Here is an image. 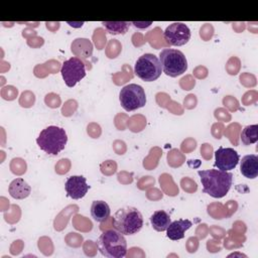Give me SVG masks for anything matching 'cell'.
Instances as JSON below:
<instances>
[{
    "label": "cell",
    "instance_id": "1",
    "mask_svg": "<svg viewBox=\"0 0 258 258\" xmlns=\"http://www.w3.org/2000/svg\"><path fill=\"white\" fill-rule=\"evenodd\" d=\"M203 191L209 196L220 199L225 197L231 188L233 182V174L229 171L220 169L199 170Z\"/></svg>",
    "mask_w": 258,
    "mask_h": 258
},
{
    "label": "cell",
    "instance_id": "2",
    "mask_svg": "<svg viewBox=\"0 0 258 258\" xmlns=\"http://www.w3.org/2000/svg\"><path fill=\"white\" fill-rule=\"evenodd\" d=\"M100 253L108 258H122L127 254V242L118 230L109 229L104 231L97 242Z\"/></svg>",
    "mask_w": 258,
    "mask_h": 258
},
{
    "label": "cell",
    "instance_id": "3",
    "mask_svg": "<svg viewBox=\"0 0 258 258\" xmlns=\"http://www.w3.org/2000/svg\"><path fill=\"white\" fill-rule=\"evenodd\" d=\"M68 142V135L63 128L50 125L42 129L36 138L38 147L47 154L56 155L62 151Z\"/></svg>",
    "mask_w": 258,
    "mask_h": 258
},
{
    "label": "cell",
    "instance_id": "4",
    "mask_svg": "<svg viewBox=\"0 0 258 258\" xmlns=\"http://www.w3.org/2000/svg\"><path fill=\"white\" fill-rule=\"evenodd\" d=\"M112 224L123 235H134L142 229L143 217L136 208L126 207L115 213Z\"/></svg>",
    "mask_w": 258,
    "mask_h": 258
},
{
    "label": "cell",
    "instance_id": "5",
    "mask_svg": "<svg viewBox=\"0 0 258 258\" xmlns=\"http://www.w3.org/2000/svg\"><path fill=\"white\" fill-rule=\"evenodd\" d=\"M161 69L166 76L175 78L187 70V60L182 51L174 48H164L159 53Z\"/></svg>",
    "mask_w": 258,
    "mask_h": 258
},
{
    "label": "cell",
    "instance_id": "6",
    "mask_svg": "<svg viewBox=\"0 0 258 258\" xmlns=\"http://www.w3.org/2000/svg\"><path fill=\"white\" fill-rule=\"evenodd\" d=\"M162 69L159 58L153 53H144L136 60L135 75L144 82L156 81L161 75Z\"/></svg>",
    "mask_w": 258,
    "mask_h": 258
},
{
    "label": "cell",
    "instance_id": "7",
    "mask_svg": "<svg viewBox=\"0 0 258 258\" xmlns=\"http://www.w3.org/2000/svg\"><path fill=\"white\" fill-rule=\"evenodd\" d=\"M119 101L121 107L127 111H135L142 108L146 104V95L144 89L137 84H129L124 86L119 93Z\"/></svg>",
    "mask_w": 258,
    "mask_h": 258
},
{
    "label": "cell",
    "instance_id": "8",
    "mask_svg": "<svg viewBox=\"0 0 258 258\" xmlns=\"http://www.w3.org/2000/svg\"><path fill=\"white\" fill-rule=\"evenodd\" d=\"M60 73L64 84L69 88H73L86 77V67L79 57L73 56L62 63Z\"/></svg>",
    "mask_w": 258,
    "mask_h": 258
},
{
    "label": "cell",
    "instance_id": "9",
    "mask_svg": "<svg viewBox=\"0 0 258 258\" xmlns=\"http://www.w3.org/2000/svg\"><path fill=\"white\" fill-rule=\"evenodd\" d=\"M163 37L170 45L181 46L190 39V30L188 26L182 22H173L165 28Z\"/></svg>",
    "mask_w": 258,
    "mask_h": 258
},
{
    "label": "cell",
    "instance_id": "10",
    "mask_svg": "<svg viewBox=\"0 0 258 258\" xmlns=\"http://www.w3.org/2000/svg\"><path fill=\"white\" fill-rule=\"evenodd\" d=\"M240 160V156L236 150L230 147L224 148L220 146L215 151V166L223 171L234 169Z\"/></svg>",
    "mask_w": 258,
    "mask_h": 258
},
{
    "label": "cell",
    "instance_id": "11",
    "mask_svg": "<svg viewBox=\"0 0 258 258\" xmlns=\"http://www.w3.org/2000/svg\"><path fill=\"white\" fill-rule=\"evenodd\" d=\"M64 188L68 197L73 200H80L86 196L90 185H88L86 177L82 175H72L67 178Z\"/></svg>",
    "mask_w": 258,
    "mask_h": 258
},
{
    "label": "cell",
    "instance_id": "12",
    "mask_svg": "<svg viewBox=\"0 0 258 258\" xmlns=\"http://www.w3.org/2000/svg\"><path fill=\"white\" fill-rule=\"evenodd\" d=\"M192 226V223L187 219H179L169 224L166 229V236L170 240L176 241L184 237V232Z\"/></svg>",
    "mask_w": 258,
    "mask_h": 258
},
{
    "label": "cell",
    "instance_id": "13",
    "mask_svg": "<svg viewBox=\"0 0 258 258\" xmlns=\"http://www.w3.org/2000/svg\"><path fill=\"white\" fill-rule=\"evenodd\" d=\"M240 171L242 175L253 179L258 175V156L256 154H248L242 157L240 161Z\"/></svg>",
    "mask_w": 258,
    "mask_h": 258
},
{
    "label": "cell",
    "instance_id": "14",
    "mask_svg": "<svg viewBox=\"0 0 258 258\" xmlns=\"http://www.w3.org/2000/svg\"><path fill=\"white\" fill-rule=\"evenodd\" d=\"M9 195L16 200H23L27 198L31 192L30 185L21 177L13 179L8 186Z\"/></svg>",
    "mask_w": 258,
    "mask_h": 258
},
{
    "label": "cell",
    "instance_id": "15",
    "mask_svg": "<svg viewBox=\"0 0 258 258\" xmlns=\"http://www.w3.org/2000/svg\"><path fill=\"white\" fill-rule=\"evenodd\" d=\"M111 214L109 205L104 201H94L91 206L92 218L99 223L105 222Z\"/></svg>",
    "mask_w": 258,
    "mask_h": 258
},
{
    "label": "cell",
    "instance_id": "16",
    "mask_svg": "<svg viewBox=\"0 0 258 258\" xmlns=\"http://www.w3.org/2000/svg\"><path fill=\"white\" fill-rule=\"evenodd\" d=\"M150 223L152 228L157 232L166 231L167 227L171 223L170 216L163 210L155 211L150 217Z\"/></svg>",
    "mask_w": 258,
    "mask_h": 258
},
{
    "label": "cell",
    "instance_id": "17",
    "mask_svg": "<svg viewBox=\"0 0 258 258\" xmlns=\"http://www.w3.org/2000/svg\"><path fill=\"white\" fill-rule=\"evenodd\" d=\"M102 24L109 33L114 35L125 34L130 26L128 21H103Z\"/></svg>",
    "mask_w": 258,
    "mask_h": 258
},
{
    "label": "cell",
    "instance_id": "18",
    "mask_svg": "<svg viewBox=\"0 0 258 258\" xmlns=\"http://www.w3.org/2000/svg\"><path fill=\"white\" fill-rule=\"evenodd\" d=\"M241 141L244 145H250L258 140V125H248L244 127L240 135Z\"/></svg>",
    "mask_w": 258,
    "mask_h": 258
}]
</instances>
